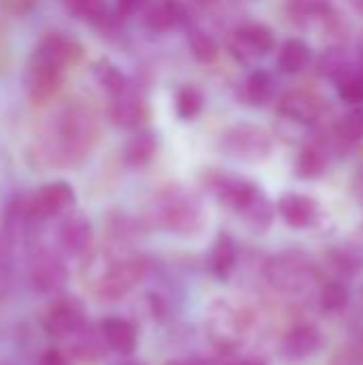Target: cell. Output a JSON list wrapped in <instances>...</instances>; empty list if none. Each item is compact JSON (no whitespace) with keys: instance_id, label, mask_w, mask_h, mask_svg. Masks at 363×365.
Returning <instances> with one entry per match:
<instances>
[{"instance_id":"1","label":"cell","mask_w":363,"mask_h":365,"mask_svg":"<svg viewBox=\"0 0 363 365\" xmlns=\"http://www.w3.org/2000/svg\"><path fill=\"white\" fill-rule=\"evenodd\" d=\"M220 150L244 163H261L272 152V135L257 124H235L223 133Z\"/></svg>"},{"instance_id":"2","label":"cell","mask_w":363,"mask_h":365,"mask_svg":"<svg viewBox=\"0 0 363 365\" xmlns=\"http://www.w3.org/2000/svg\"><path fill=\"white\" fill-rule=\"evenodd\" d=\"M274 47H276V34H274V30L270 26L257 24V21L240 26L227 38L229 53L237 62H242V64H250L257 58L267 56Z\"/></svg>"},{"instance_id":"3","label":"cell","mask_w":363,"mask_h":365,"mask_svg":"<svg viewBox=\"0 0 363 365\" xmlns=\"http://www.w3.org/2000/svg\"><path fill=\"white\" fill-rule=\"evenodd\" d=\"M267 278L282 293H300L312 278V265L304 255L287 252L267 265Z\"/></svg>"},{"instance_id":"4","label":"cell","mask_w":363,"mask_h":365,"mask_svg":"<svg viewBox=\"0 0 363 365\" xmlns=\"http://www.w3.org/2000/svg\"><path fill=\"white\" fill-rule=\"evenodd\" d=\"M208 331L212 342L223 349V351H233L242 344L244 340V319L242 312L235 310L233 306L225 304V302H216L210 308V317H208Z\"/></svg>"},{"instance_id":"5","label":"cell","mask_w":363,"mask_h":365,"mask_svg":"<svg viewBox=\"0 0 363 365\" xmlns=\"http://www.w3.org/2000/svg\"><path fill=\"white\" fill-rule=\"evenodd\" d=\"M143 276V263L139 259H122L109 263V267L98 276V293L109 299L126 295Z\"/></svg>"},{"instance_id":"6","label":"cell","mask_w":363,"mask_h":365,"mask_svg":"<svg viewBox=\"0 0 363 365\" xmlns=\"http://www.w3.org/2000/svg\"><path fill=\"white\" fill-rule=\"evenodd\" d=\"M79 56H81V47L75 38H71L62 32H51L41 38V43L36 45L30 60L51 66V68H58V71H64Z\"/></svg>"},{"instance_id":"7","label":"cell","mask_w":363,"mask_h":365,"mask_svg":"<svg viewBox=\"0 0 363 365\" xmlns=\"http://www.w3.org/2000/svg\"><path fill=\"white\" fill-rule=\"evenodd\" d=\"M75 203V192L66 182H51L41 186L28 203V214L36 220L53 218Z\"/></svg>"},{"instance_id":"8","label":"cell","mask_w":363,"mask_h":365,"mask_svg":"<svg viewBox=\"0 0 363 365\" xmlns=\"http://www.w3.org/2000/svg\"><path fill=\"white\" fill-rule=\"evenodd\" d=\"M83 306L75 297L58 299L45 314V329L56 338H71L83 329Z\"/></svg>"},{"instance_id":"9","label":"cell","mask_w":363,"mask_h":365,"mask_svg":"<svg viewBox=\"0 0 363 365\" xmlns=\"http://www.w3.org/2000/svg\"><path fill=\"white\" fill-rule=\"evenodd\" d=\"M327 113V105L308 92H289L278 103V115L297 124H319Z\"/></svg>"},{"instance_id":"10","label":"cell","mask_w":363,"mask_h":365,"mask_svg":"<svg viewBox=\"0 0 363 365\" xmlns=\"http://www.w3.org/2000/svg\"><path fill=\"white\" fill-rule=\"evenodd\" d=\"M163 220L175 233H195L201 227V207L186 195H169L163 205Z\"/></svg>"},{"instance_id":"11","label":"cell","mask_w":363,"mask_h":365,"mask_svg":"<svg viewBox=\"0 0 363 365\" xmlns=\"http://www.w3.org/2000/svg\"><path fill=\"white\" fill-rule=\"evenodd\" d=\"M235 212L240 214V218L244 220V225L255 231V233H263L272 227L274 222V214L276 207L270 201V197L255 184L250 188V192L242 199V203L235 207Z\"/></svg>"},{"instance_id":"12","label":"cell","mask_w":363,"mask_h":365,"mask_svg":"<svg viewBox=\"0 0 363 365\" xmlns=\"http://www.w3.org/2000/svg\"><path fill=\"white\" fill-rule=\"evenodd\" d=\"M332 152L334 143L327 137L306 143L295 158V175L302 180H319L321 175H325L329 167Z\"/></svg>"},{"instance_id":"13","label":"cell","mask_w":363,"mask_h":365,"mask_svg":"<svg viewBox=\"0 0 363 365\" xmlns=\"http://www.w3.org/2000/svg\"><path fill=\"white\" fill-rule=\"evenodd\" d=\"M278 214L291 229H308L317 222L319 218V207L317 201L310 199L308 195L300 192H287L278 199L276 205Z\"/></svg>"},{"instance_id":"14","label":"cell","mask_w":363,"mask_h":365,"mask_svg":"<svg viewBox=\"0 0 363 365\" xmlns=\"http://www.w3.org/2000/svg\"><path fill=\"white\" fill-rule=\"evenodd\" d=\"M58 244L66 255H73V257L86 255L92 244V227L88 218L81 214L66 216L58 229Z\"/></svg>"},{"instance_id":"15","label":"cell","mask_w":363,"mask_h":365,"mask_svg":"<svg viewBox=\"0 0 363 365\" xmlns=\"http://www.w3.org/2000/svg\"><path fill=\"white\" fill-rule=\"evenodd\" d=\"M30 280L41 293H56L66 282V267L58 257L49 252H41L32 259Z\"/></svg>"},{"instance_id":"16","label":"cell","mask_w":363,"mask_h":365,"mask_svg":"<svg viewBox=\"0 0 363 365\" xmlns=\"http://www.w3.org/2000/svg\"><path fill=\"white\" fill-rule=\"evenodd\" d=\"M323 344V336H321V329L310 325V323H304V325H297L293 327L285 340H282V353L285 357L289 359H306L310 355H315Z\"/></svg>"},{"instance_id":"17","label":"cell","mask_w":363,"mask_h":365,"mask_svg":"<svg viewBox=\"0 0 363 365\" xmlns=\"http://www.w3.org/2000/svg\"><path fill=\"white\" fill-rule=\"evenodd\" d=\"M60 83H62V71L30 60L26 73V86L34 103H45L47 98H51L58 92Z\"/></svg>"},{"instance_id":"18","label":"cell","mask_w":363,"mask_h":365,"mask_svg":"<svg viewBox=\"0 0 363 365\" xmlns=\"http://www.w3.org/2000/svg\"><path fill=\"white\" fill-rule=\"evenodd\" d=\"M101 336L107 346L120 355H131L137 349V329L120 317H109L101 323Z\"/></svg>"},{"instance_id":"19","label":"cell","mask_w":363,"mask_h":365,"mask_svg":"<svg viewBox=\"0 0 363 365\" xmlns=\"http://www.w3.org/2000/svg\"><path fill=\"white\" fill-rule=\"evenodd\" d=\"M188 19V11L180 0H160L145 13V26L152 32H167L182 26Z\"/></svg>"},{"instance_id":"20","label":"cell","mask_w":363,"mask_h":365,"mask_svg":"<svg viewBox=\"0 0 363 365\" xmlns=\"http://www.w3.org/2000/svg\"><path fill=\"white\" fill-rule=\"evenodd\" d=\"M111 120L116 126L122 128H137L145 118H148V105L143 98H139L137 94H128L122 92L120 96L113 98L111 111H109Z\"/></svg>"},{"instance_id":"21","label":"cell","mask_w":363,"mask_h":365,"mask_svg":"<svg viewBox=\"0 0 363 365\" xmlns=\"http://www.w3.org/2000/svg\"><path fill=\"white\" fill-rule=\"evenodd\" d=\"M312 64V49L302 38H289L280 45L278 68L287 75H300Z\"/></svg>"},{"instance_id":"22","label":"cell","mask_w":363,"mask_h":365,"mask_svg":"<svg viewBox=\"0 0 363 365\" xmlns=\"http://www.w3.org/2000/svg\"><path fill=\"white\" fill-rule=\"evenodd\" d=\"M274 90H276L274 77L267 71L257 68V71H252L246 77V81L242 86V98H244L246 105L263 107V105H267L274 98Z\"/></svg>"},{"instance_id":"23","label":"cell","mask_w":363,"mask_h":365,"mask_svg":"<svg viewBox=\"0 0 363 365\" xmlns=\"http://www.w3.org/2000/svg\"><path fill=\"white\" fill-rule=\"evenodd\" d=\"M156 150H158L156 133L143 128L128 139V143L124 148V163L128 167H145L154 158Z\"/></svg>"},{"instance_id":"24","label":"cell","mask_w":363,"mask_h":365,"mask_svg":"<svg viewBox=\"0 0 363 365\" xmlns=\"http://www.w3.org/2000/svg\"><path fill=\"white\" fill-rule=\"evenodd\" d=\"M237 263V246L233 242L231 235L220 233L212 246V255H210V267L218 278H227L233 267Z\"/></svg>"},{"instance_id":"25","label":"cell","mask_w":363,"mask_h":365,"mask_svg":"<svg viewBox=\"0 0 363 365\" xmlns=\"http://www.w3.org/2000/svg\"><path fill=\"white\" fill-rule=\"evenodd\" d=\"M92 68H94L92 73H94L96 83H98L111 98H116V96H120L122 92H126V77L122 75V71H120L113 62H109L107 58H101Z\"/></svg>"},{"instance_id":"26","label":"cell","mask_w":363,"mask_h":365,"mask_svg":"<svg viewBox=\"0 0 363 365\" xmlns=\"http://www.w3.org/2000/svg\"><path fill=\"white\" fill-rule=\"evenodd\" d=\"M338 86V94L340 98L351 105V107H357L363 103V68L357 64H351L336 81Z\"/></svg>"},{"instance_id":"27","label":"cell","mask_w":363,"mask_h":365,"mask_svg":"<svg viewBox=\"0 0 363 365\" xmlns=\"http://www.w3.org/2000/svg\"><path fill=\"white\" fill-rule=\"evenodd\" d=\"M334 135L342 141V143H357L363 139V109L351 107L347 109L334 124Z\"/></svg>"},{"instance_id":"28","label":"cell","mask_w":363,"mask_h":365,"mask_svg":"<svg viewBox=\"0 0 363 365\" xmlns=\"http://www.w3.org/2000/svg\"><path fill=\"white\" fill-rule=\"evenodd\" d=\"M329 11V0H287V13L300 26L319 17H327Z\"/></svg>"},{"instance_id":"29","label":"cell","mask_w":363,"mask_h":365,"mask_svg":"<svg viewBox=\"0 0 363 365\" xmlns=\"http://www.w3.org/2000/svg\"><path fill=\"white\" fill-rule=\"evenodd\" d=\"M64 6L68 9V13H73L77 19H83L88 24H105L109 9L105 0H64Z\"/></svg>"},{"instance_id":"30","label":"cell","mask_w":363,"mask_h":365,"mask_svg":"<svg viewBox=\"0 0 363 365\" xmlns=\"http://www.w3.org/2000/svg\"><path fill=\"white\" fill-rule=\"evenodd\" d=\"M351 64H353V62H351L349 53H347L342 47H329V49H325V51L319 56L317 71H319L323 77L336 81Z\"/></svg>"},{"instance_id":"31","label":"cell","mask_w":363,"mask_h":365,"mask_svg":"<svg viewBox=\"0 0 363 365\" xmlns=\"http://www.w3.org/2000/svg\"><path fill=\"white\" fill-rule=\"evenodd\" d=\"M203 92L197 86H182L175 92V113L182 120H195L203 109Z\"/></svg>"},{"instance_id":"32","label":"cell","mask_w":363,"mask_h":365,"mask_svg":"<svg viewBox=\"0 0 363 365\" xmlns=\"http://www.w3.org/2000/svg\"><path fill=\"white\" fill-rule=\"evenodd\" d=\"M329 261L342 274H357L363 269V250L357 246H338L329 250Z\"/></svg>"},{"instance_id":"33","label":"cell","mask_w":363,"mask_h":365,"mask_svg":"<svg viewBox=\"0 0 363 365\" xmlns=\"http://www.w3.org/2000/svg\"><path fill=\"white\" fill-rule=\"evenodd\" d=\"M188 45H190V51L193 56L203 62V64H210L218 58V43L212 34H208L205 30H199V28H193L190 34H188Z\"/></svg>"},{"instance_id":"34","label":"cell","mask_w":363,"mask_h":365,"mask_svg":"<svg viewBox=\"0 0 363 365\" xmlns=\"http://www.w3.org/2000/svg\"><path fill=\"white\" fill-rule=\"evenodd\" d=\"M347 304H349V291H347V287L342 282L332 280V282H327L323 287V291H321V306H323V310L340 312V310L347 308Z\"/></svg>"},{"instance_id":"35","label":"cell","mask_w":363,"mask_h":365,"mask_svg":"<svg viewBox=\"0 0 363 365\" xmlns=\"http://www.w3.org/2000/svg\"><path fill=\"white\" fill-rule=\"evenodd\" d=\"M39 365H71V364H68V359H66L60 351L49 349V351H45V353H43V357L39 359Z\"/></svg>"},{"instance_id":"36","label":"cell","mask_w":363,"mask_h":365,"mask_svg":"<svg viewBox=\"0 0 363 365\" xmlns=\"http://www.w3.org/2000/svg\"><path fill=\"white\" fill-rule=\"evenodd\" d=\"M141 2H143V0H118V9H120V13H124V15H131V13H135V11L139 9Z\"/></svg>"},{"instance_id":"37","label":"cell","mask_w":363,"mask_h":365,"mask_svg":"<svg viewBox=\"0 0 363 365\" xmlns=\"http://www.w3.org/2000/svg\"><path fill=\"white\" fill-rule=\"evenodd\" d=\"M353 195L359 203H363V169H359V173L353 180Z\"/></svg>"},{"instance_id":"38","label":"cell","mask_w":363,"mask_h":365,"mask_svg":"<svg viewBox=\"0 0 363 365\" xmlns=\"http://www.w3.org/2000/svg\"><path fill=\"white\" fill-rule=\"evenodd\" d=\"M349 4H351V9L357 13V15H362L363 17V0H347Z\"/></svg>"},{"instance_id":"39","label":"cell","mask_w":363,"mask_h":365,"mask_svg":"<svg viewBox=\"0 0 363 365\" xmlns=\"http://www.w3.org/2000/svg\"><path fill=\"white\" fill-rule=\"evenodd\" d=\"M235 365H265L263 361H259V359H242V361H237Z\"/></svg>"},{"instance_id":"40","label":"cell","mask_w":363,"mask_h":365,"mask_svg":"<svg viewBox=\"0 0 363 365\" xmlns=\"http://www.w3.org/2000/svg\"><path fill=\"white\" fill-rule=\"evenodd\" d=\"M120 365H141V364H137V361H124V364H120Z\"/></svg>"}]
</instances>
